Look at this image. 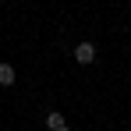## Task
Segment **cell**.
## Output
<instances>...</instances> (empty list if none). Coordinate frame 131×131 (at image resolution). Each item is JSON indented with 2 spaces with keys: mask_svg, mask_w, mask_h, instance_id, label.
<instances>
[{
  "mask_svg": "<svg viewBox=\"0 0 131 131\" xmlns=\"http://www.w3.org/2000/svg\"><path fill=\"white\" fill-rule=\"evenodd\" d=\"M46 128H50V131H60V128H67L64 113H60V110H50V113H46Z\"/></svg>",
  "mask_w": 131,
  "mask_h": 131,
  "instance_id": "obj_2",
  "label": "cell"
},
{
  "mask_svg": "<svg viewBox=\"0 0 131 131\" xmlns=\"http://www.w3.org/2000/svg\"><path fill=\"white\" fill-rule=\"evenodd\" d=\"M14 78H18L14 67H11V64H0V85H14Z\"/></svg>",
  "mask_w": 131,
  "mask_h": 131,
  "instance_id": "obj_3",
  "label": "cell"
},
{
  "mask_svg": "<svg viewBox=\"0 0 131 131\" xmlns=\"http://www.w3.org/2000/svg\"><path fill=\"white\" fill-rule=\"evenodd\" d=\"M74 60H78V64H92V60H96V46L92 43H78L74 46Z\"/></svg>",
  "mask_w": 131,
  "mask_h": 131,
  "instance_id": "obj_1",
  "label": "cell"
}]
</instances>
